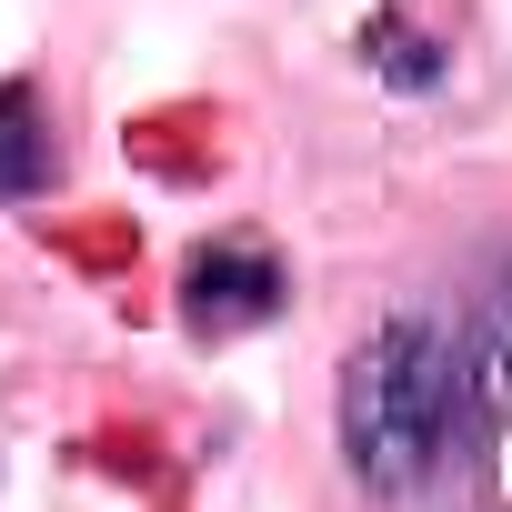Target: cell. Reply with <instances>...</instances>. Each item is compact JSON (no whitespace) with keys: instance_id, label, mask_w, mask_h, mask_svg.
Returning a JSON list of instances; mask_svg holds the SVG:
<instances>
[{"instance_id":"cell-5","label":"cell","mask_w":512,"mask_h":512,"mask_svg":"<svg viewBox=\"0 0 512 512\" xmlns=\"http://www.w3.org/2000/svg\"><path fill=\"white\" fill-rule=\"evenodd\" d=\"M372 41H382V61H392V71H402V81H432V61H422V41H412V31H402V21H382V31H372Z\"/></svg>"},{"instance_id":"cell-2","label":"cell","mask_w":512,"mask_h":512,"mask_svg":"<svg viewBox=\"0 0 512 512\" xmlns=\"http://www.w3.org/2000/svg\"><path fill=\"white\" fill-rule=\"evenodd\" d=\"M512 412V262L482 292V312L452 332V442H492Z\"/></svg>"},{"instance_id":"cell-1","label":"cell","mask_w":512,"mask_h":512,"mask_svg":"<svg viewBox=\"0 0 512 512\" xmlns=\"http://www.w3.org/2000/svg\"><path fill=\"white\" fill-rule=\"evenodd\" d=\"M342 452L372 492H412L452 452V332L382 322L342 362Z\"/></svg>"},{"instance_id":"cell-3","label":"cell","mask_w":512,"mask_h":512,"mask_svg":"<svg viewBox=\"0 0 512 512\" xmlns=\"http://www.w3.org/2000/svg\"><path fill=\"white\" fill-rule=\"evenodd\" d=\"M181 312L191 332H251V322H272L282 312V272H272V251H201V262L181 272Z\"/></svg>"},{"instance_id":"cell-4","label":"cell","mask_w":512,"mask_h":512,"mask_svg":"<svg viewBox=\"0 0 512 512\" xmlns=\"http://www.w3.org/2000/svg\"><path fill=\"white\" fill-rule=\"evenodd\" d=\"M51 181V121H41V91L0 81V191H41Z\"/></svg>"}]
</instances>
